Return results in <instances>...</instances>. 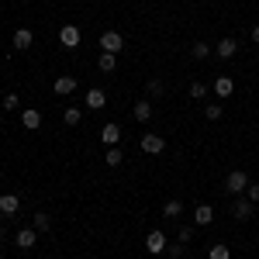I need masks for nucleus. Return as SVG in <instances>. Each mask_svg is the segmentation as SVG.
<instances>
[{
	"label": "nucleus",
	"mask_w": 259,
	"mask_h": 259,
	"mask_svg": "<svg viewBox=\"0 0 259 259\" xmlns=\"http://www.w3.org/2000/svg\"><path fill=\"white\" fill-rule=\"evenodd\" d=\"M139 145H142V152H145V156H159L162 149H166V139H162V135H156V132H145Z\"/></svg>",
	"instance_id": "1"
},
{
	"label": "nucleus",
	"mask_w": 259,
	"mask_h": 259,
	"mask_svg": "<svg viewBox=\"0 0 259 259\" xmlns=\"http://www.w3.org/2000/svg\"><path fill=\"white\" fill-rule=\"evenodd\" d=\"M100 49H104V52H111V56H118L121 49H124L121 31H104V35H100Z\"/></svg>",
	"instance_id": "2"
},
{
	"label": "nucleus",
	"mask_w": 259,
	"mask_h": 259,
	"mask_svg": "<svg viewBox=\"0 0 259 259\" xmlns=\"http://www.w3.org/2000/svg\"><path fill=\"white\" fill-rule=\"evenodd\" d=\"M245 187H249V177H245L242 169H232L228 180H225V190H228V194H242Z\"/></svg>",
	"instance_id": "3"
},
{
	"label": "nucleus",
	"mask_w": 259,
	"mask_h": 259,
	"mask_svg": "<svg viewBox=\"0 0 259 259\" xmlns=\"http://www.w3.org/2000/svg\"><path fill=\"white\" fill-rule=\"evenodd\" d=\"M166 245H169V242H166V235H162L159 228H156V232H149V239H145V249H149L152 256H162V252H166Z\"/></svg>",
	"instance_id": "4"
},
{
	"label": "nucleus",
	"mask_w": 259,
	"mask_h": 259,
	"mask_svg": "<svg viewBox=\"0 0 259 259\" xmlns=\"http://www.w3.org/2000/svg\"><path fill=\"white\" fill-rule=\"evenodd\" d=\"M59 41L66 45V49H76V45H80V28H76V24H62L59 28Z\"/></svg>",
	"instance_id": "5"
},
{
	"label": "nucleus",
	"mask_w": 259,
	"mask_h": 259,
	"mask_svg": "<svg viewBox=\"0 0 259 259\" xmlns=\"http://www.w3.org/2000/svg\"><path fill=\"white\" fill-rule=\"evenodd\" d=\"M14 245H18V249H35V245H38V232H35V228H21L18 235H14Z\"/></svg>",
	"instance_id": "6"
},
{
	"label": "nucleus",
	"mask_w": 259,
	"mask_h": 259,
	"mask_svg": "<svg viewBox=\"0 0 259 259\" xmlns=\"http://www.w3.org/2000/svg\"><path fill=\"white\" fill-rule=\"evenodd\" d=\"M83 104H87L90 111H100V107L107 104V94H104L100 87H90V90H87V97H83Z\"/></svg>",
	"instance_id": "7"
},
{
	"label": "nucleus",
	"mask_w": 259,
	"mask_h": 259,
	"mask_svg": "<svg viewBox=\"0 0 259 259\" xmlns=\"http://www.w3.org/2000/svg\"><path fill=\"white\" fill-rule=\"evenodd\" d=\"M211 221H214V207H211V204H197V207H194V225L207 228Z\"/></svg>",
	"instance_id": "8"
},
{
	"label": "nucleus",
	"mask_w": 259,
	"mask_h": 259,
	"mask_svg": "<svg viewBox=\"0 0 259 259\" xmlns=\"http://www.w3.org/2000/svg\"><path fill=\"white\" fill-rule=\"evenodd\" d=\"M252 207H256V204H252L249 197H239L235 204H232V214H235L239 221H249V218H252Z\"/></svg>",
	"instance_id": "9"
},
{
	"label": "nucleus",
	"mask_w": 259,
	"mask_h": 259,
	"mask_svg": "<svg viewBox=\"0 0 259 259\" xmlns=\"http://www.w3.org/2000/svg\"><path fill=\"white\" fill-rule=\"evenodd\" d=\"M18 207H21V197L18 194H0V214H18Z\"/></svg>",
	"instance_id": "10"
},
{
	"label": "nucleus",
	"mask_w": 259,
	"mask_h": 259,
	"mask_svg": "<svg viewBox=\"0 0 259 259\" xmlns=\"http://www.w3.org/2000/svg\"><path fill=\"white\" fill-rule=\"evenodd\" d=\"M100 139H104V145H118V142H121V124L107 121V124L100 128Z\"/></svg>",
	"instance_id": "11"
},
{
	"label": "nucleus",
	"mask_w": 259,
	"mask_h": 259,
	"mask_svg": "<svg viewBox=\"0 0 259 259\" xmlns=\"http://www.w3.org/2000/svg\"><path fill=\"white\" fill-rule=\"evenodd\" d=\"M31 41H35V35H31L28 28H18V31H14V38H11V45H14L18 52H24V49H31Z\"/></svg>",
	"instance_id": "12"
},
{
	"label": "nucleus",
	"mask_w": 259,
	"mask_h": 259,
	"mask_svg": "<svg viewBox=\"0 0 259 259\" xmlns=\"http://www.w3.org/2000/svg\"><path fill=\"white\" fill-rule=\"evenodd\" d=\"M214 94H218L221 100H228L235 94V80H232V76H218V80H214Z\"/></svg>",
	"instance_id": "13"
},
{
	"label": "nucleus",
	"mask_w": 259,
	"mask_h": 259,
	"mask_svg": "<svg viewBox=\"0 0 259 259\" xmlns=\"http://www.w3.org/2000/svg\"><path fill=\"white\" fill-rule=\"evenodd\" d=\"M235 52H239V45H235V38H221L218 45H214V56H218V59H232Z\"/></svg>",
	"instance_id": "14"
},
{
	"label": "nucleus",
	"mask_w": 259,
	"mask_h": 259,
	"mask_svg": "<svg viewBox=\"0 0 259 259\" xmlns=\"http://www.w3.org/2000/svg\"><path fill=\"white\" fill-rule=\"evenodd\" d=\"M52 90H56L59 97H69V94L76 90V76H59V80L52 83Z\"/></svg>",
	"instance_id": "15"
},
{
	"label": "nucleus",
	"mask_w": 259,
	"mask_h": 259,
	"mask_svg": "<svg viewBox=\"0 0 259 259\" xmlns=\"http://www.w3.org/2000/svg\"><path fill=\"white\" fill-rule=\"evenodd\" d=\"M21 124H24L28 132H35V128L41 124V111H38V107H28V111L21 114Z\"/></svg>",
	"instance_id": "16"
},
{
	"label": "nucleus",
	"mask_w": 259,
	"mask_h": 259,
	"mask_svg": "<svg viewBox=\"0 0 259 259\" xmlns=\"http://www.w3.org/2000/svg\"><path fill=\"white\" fill-rule=\"evenodd\" d=\"M132 114H135V121H142V124H145V121L152 118V104H149V100H139V104L132 107Z\"/></svg>",
	"instance_id": "17"
},
{
	"label": "nucleus",
	"mask_w": 259,
	"mask_h": 259,
	"mask_svg": "<svg viewBox=\"0 0 259 259\" xmlns=\"http://www.w3.org/2000/svg\"><path fill=\"white\" fill-rule=\"evenodd\" d=\"M207 259H232V249H228L225 242H214L211 252H207Z\"/></svg>",
	"instance_id": "18"
},
{
	"label": "nucleus",
	"mask_w": 259,
	"mask_h": 259,
	"mask_svg": "<svg viewBox=\"0 0 259 259\" xmlns=\"http://www.w3.org/2000/svg\"><path fill=\"white\" fill-rule=\"evenodd\" d=\"M180 214H183V204L180 200H166L162 204V218H180Z\"/></svg>",
	"instance_id": "19"
},
{
	"label": "nucleus",
	"mask_w": 259,
	"mask_h": 259,
	"mask_svg": "<svg viewBox=\"0 0 259 259\" xmlns=\"http://www.w3.org/2000/svg\"><path fill=\"white\" fill-rule=\"evenodd\" d=\"M62 121H66V124H69V128H76V124H80V121H83L80 107H66V114H62Z\"/></svg>",
	"instance_id": "20"
},
{
	"label": "nucleus",
	"mask_w": 259,
	"mask_h": 259,
	"mask_svg": "<svg viewBox=\"0 0 259 259\" xmlns=\"http://www.w3.org/2000/svg\"><path fill=\"white\" fill-rule=\"evenodd\" d=\"M211 52H214V49H211V45H207V41H197V45H194V49H190V56H194V59H207V56H211Z\"/></svg>",
	"instance_id": "21"
},
{
	"label": "nucleus",
	"mask_w": 259,
	"mask_h": 259,
	"mask_svg": "<svg viewBox=\"0 0 259 259\" xmlns=\"http://www.w3.org/2000/svg\"><path fill=\"white\" fill-rule=\"evenodd\" d=\"M97 66H100V69H104V73H114V66H118V59H114L111 52H104V56H100V59H97Z\"/></svg>",
	"instance_id": "22"
},
{
	"label": "nucleus",
	"mask_w": 259,
	"mask_h": 259,
	"mask_svg": "<svg viewBox=\"0 0 259 259\" xmlns=\"http://www.w3.org/2000/svg\"><path fill=\"white\" fill-rule=\"evenodd\" d=\"M121 159H124V156H121L118 145H111V149H107V156H104V162H107V166H121Z\"/></svg>",
	"instance_id": "23"
},
{
	"label": "nucleus",
	"mask_w": 259,
	"mask_h": 259,
	"mask_svg": "<svg viewBox=\"0 0 259 259\" xmlns=\"http://www.w3.org/2000/svg\"><path fill=\"white\" fill-rule=\"evenodd\" d=\"M31 228H35V232H49V228H52V218H49V214H35V225H31Z\"/></svg>",
	"instance_id": "24"
},
{
	"label": "nucleus",
	"mask_w": 259,
	"mask_h": 259,
	"mask_svg": "<svg viewBox=\"0 0 259 259\" xmlns=\"http://www.w3.org/2000/svg\"><path fill=\"white\" fill-rule=\"evenodd\" d=\"M190 97H194V100H204V97H207V87H204L200 80H194V83H190Z\"/></svg>",
	"instance_id": "25"
},
{
	"label": "nucleus",
	"mask_w": 259,
	"mask_h": 259,
	"mask_svg": "<svg viewBox=\"0 0 259 259\" xmlns=\"http://www.w3.org/2000/svg\"><path fill=\"white\" fill-rule=\"evenodd\" d=\"M204 118H207V121H218L221 118V104H207V107H204Z\"/></svg>",
	"instance_id": "26"
},
{
	"label": "nucleus",
	"mask_w": 259,
	"mask_h": 259,
	"mask_svg": "<svg viewBox=\"0 0 259 259\" xmlns=\"http://www.w3.org/2000/svg\"><path fill=\"white\" fill-rule=\"evenodd\" d=\"M0 104H4V111H14V107L21 104V97H18V94H7V97L0 100Z\"/></svg>",
	"instance_id": "27"
},
{
	"label": "nucleus",
	"mask_w": 259,
	"mask_h": 259,
	"mask_svg": "<svg viewBox=\"0 0 259 259\" xmlns=\"http://www.w3.org/2000/svg\"><path fill=\"white\" fill-rule=\"evenodd\" d=\"M162 90H166L162 80H149V94H152V97H162Z\"/></svg>",
	"instance_id": "28"
},
{
	"label": "nucleus",
	"mask_w": 259,
	"mask_h": 259,
	"mask_svg": "<svg viewBox=\"0 0 259 259\" xmlns=\"http://www.w3.org/2000/svg\"><path fill=\"white\" fill-rule=\"evenodd\" d=\"M245 194H249L252 204H259V183H249V187H245Z\"/></svg>",
	"instance_id": "29"
},
{
	"label": "nucleus",
	"mask_w": 259,
	"mask_h": 259,
	"mask_svg": "<svg viewBox=\"0 0 259 259\" xmlns=\"http://www.w3.org/2000/svg\"><path fill=\"white\" fill-rule=\"evenodd\" d=\"M190 239H194V228H180V245H187Z\"/></svg>",
	"instance_id": "30"
},
{
	"label": "nucleus",
	"mask_w": 259,
	"mask_h": 259,
	"mask_svg": "<svg viewBox=\"0 0 259 259\" xmlns=\"http://www.w3.org/2000/svg\"><path fill=\"white\" fill-rule=\"evenodd\" d=\"M252 41H256V45H259V24H256V28H252Z\"/></svg>",
	"instance_id": "31"
},
{
	"label": "nucleus",
	"mask_w": 259,
	"mask_h": 259,
	"mask_svg": "<svg viewBox=\"0 0 259 259\" xmlns=\"http://www.w3.org/2000/svg\"><path fill=\"white\" fill-rule=\"evenodd\" d=\"M0 239H4V228H0Z\"/></svg>",
	"instance_id": "32"
},
{
	"label": "nucleus",
	"mask_w": 259,
	"mask_h": 259,
	"mask_svg": "<svg viewBox=\"0 0 259 259\" xmlns=\"http://www.w3.org/2000/svg\"><path fill=\"white\" fill-rule=\"evenodd\" d=\"M183 259H190V256H183Z\"/></svg>",
	"instance_id": "33"
}]
</instances>
